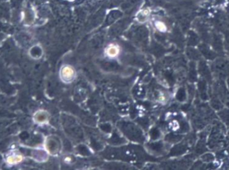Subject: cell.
Masks as SVG:
<instances>
[{"instance_id":"cell-1","label":"cell","mask_w":229,"mask_h":170,"mask_svg":"<svg viewBox=\"0 0 229 170\" xmlns=\"http://www.w3.org/2000/svg\"><path fill=\"white\" fill-rule=\"evenodd\" d=\"M109 52L111 54V55H116L115 54L117 53V48L114 47L110 48L109 50Z\"/></svg>"},{"instance_id":"cell-2","label":"cell","mask_w":229,"mask_h":170,"mask_svg":"<svg viewBox=\"0 0 229 170\" xmlns=\"http://www.w3.org/2000/svg\"><path fill=\"white\" fill-rule=\"evenodd\" d=\"M157 27H158L159 29H160L161 30H164L165 28H166L165 25H163L162 23H161V22H159L158 24H157Z\"/></svg>"}]
</instances>
